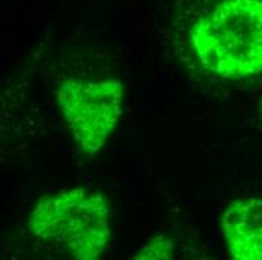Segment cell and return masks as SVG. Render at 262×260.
Segmentation results:
<instances>
[{
  "mask_svg": "<svg viewBox=\"0 0 262 260\" xmlns=\"http://www.w3.org/2000/svg\"><path fill=\"white\" fill-rule=\"evenodd\" d=\"M187 33L212 74L246 78L262 73V0H202Z\"/></svg>",
  "mask_w": 262,
  "mask_h": 260,
  "instance_id": "obj_1",
  "label": "cell"
},
{
  "mask_svg": "<svg viewBox=\"0 0 262 260\" xmlns=\"http://www.w3.org/2000/svg\"><path fill=\"white\" fill-rule=\"evenodd\" d=\"M110 208L104 196L86 188L41 197L29 217V229L41 241L63 248L71 257L98 259L110 241Z\"/></svg>",
  "mask_w": 262,
  "mask_h": 260,
  "instance_id": "obj_2",
  "label": "cell"
},
{
  "mask_svg": "<svg viewBox=\"0 0 262 260\" xmlns=\"http://www.w3.org/2000/svg\"><path fill=\"white\" fill-rule=\"evenodd\" d=\"M124 84L113 77L67 78L56 90L59 108L74 140L88 155L105 145L122 114Z\"/></svg>",
  "mask_w": 262,
  "mask_h": 260,
  "instance_id": "obj_3",
  "label": "cell"
},
{
  "mask_svg": "<svg viewBox=\"0 0 262 260\" xmlns=\"http://www.w3.org/2000/svg\"><path fill=\"white\" fill-rule=\"evenodd\" d=\"M222 229L234 259L262 260V199L232 202L223 212Z\"/></svg>",
  "mask_w": 262,
  "mask_h": 260,
  "instance_id": "obj_4",
  "label": "cell"
},
{
  "mask_svg": "<svg viewBox=\"0 0 262 260\" xmlns=\"http://www.w3.org/2000/svg\"><path fill=\"white\" fill-rule=\"evenodd\" d=\"M172 254H173V242H172V239H169L167 236L158 234V236L152 238L148 244H145L142 247V250L139 251L136 259L169 260L172 259Z\"/></svg>",
  "mask_w": 262,
  "mask_h": 260,
  "instance_id": "obj_5",
  "label": "cell"
},
{
  "mask_svg": "<svg viewBox=\"0 0 262 260\" xmlns=\"http://www.w3.org/2000/svg\"><path fill=\"white\" fill-rule=\"evenodd\" d=\"M261 114H262V103H261Z\"/></svg>",
  "mask_w": 262,
  "mask_h": 260,
  "instance_id": "obj_6",
  "label": "cell"
}]
</instances>
